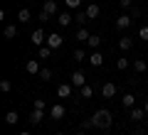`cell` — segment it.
<instances>
[{
    "label": "cell",
    "mask_w": 148,
    "mask_h": 135,
    "mask_svg": "<svg viewBox=\"0 0 148 135\" xmlns=\"http://www.w3.org/2000/svg\"><path fill=\"white\" fill-rule=\"evenodd\" d=\"M64 5H67V10H77L82 5V0H64Z\"/></svg>",
    "instance_id": "29"
},
{
    "label": "cell",
    "mask_w": 148,
    "mask_h": 135,
    "mask_svg": "<svg viewBox=\"0 0 148 135\" xmlns=\"http://www.w3.org/2000/svg\"><path fill=\"white\" fill-rule=\"evenodd\" d=\"M52 52H54V49L47 47V44H45V47H40V59H49V57H52Z\"/></svg>",
    "instance_id": "26"
},
{
    "label": "cell",
    "mask_w": 148,
    "mask_h": 135,
    "mask_svg": "<svg viewBox=\"0 0 148 135\" xmlns=\"http://www.w3.org/2000/svg\"><path fill=\"white\" fill-rule=\"evenodd\" d=\"M69 83H72L74 88H82V86L86 83V74H84V71H74V74H72V81H69Z\"/></svg>",
    "instance_id": "9"
},
{
    "label": "cell",
    "mask_w": 148,
    "mask_h": 135,
    "mask_svg": "<svg viewBox=\"0 0 148 135\" xmlns=\"http://www.w3.org/2000/svg\"><path fill=\"white\" fill-rule=\"evenodd\" d=\"M37 20H40V22H49V20H52V15H49V12H40V17H37Z\"/></svg>",
    "instance_id": "35"
},
{
    "label": "cell",
    "mask_w": 148,
    "mask_h": 135,
    "mask_svg": "<svg viewBox=\"0 0 148 135\" xmlns=\"http://www.w3.org/2000/svg\"><path fill=\"white\" fill-rule=\"evenodd\" d=\"M128 15H131V17H141V7H136V5H133L131 10H128Z\"/></svg>",
    "instance_id": "36"
},
{
    "label": "cell",
    "mask_w": 148,
    "mask_h": 135,
    "mask_svg": "<svg viewBox=\"0 0 148 135\" xmlns=\"http://www.w3.org/2000/svg\"><path fill=\"white\" fill-rule=\"evenodd\" d=\"M89 64H91V66H101V64H104V54L96 52V49H91V54H89Z\"/></svg>",
    "instance_id": "13"
},
{
    "label": "cell",
    "mask_w": 148,
    "mask_h": 135,
    "mask_svg": "<svg viewBox=\"0 0 148 135\" xmlns=\"http://www.w3.org/2000/svg\"><path fill=\"white\" fill-rule=\"evenodd\" d=\"M128 66H131V62H128L126 57H121V59H116V69H119V71H126Z\"/></svg>",
    "instance_id": "24"
},
{
    "label": "cell",
    "mask_w": 148,
    "mask_h": 135,
    "mask_svg": "<svg viewBox=\"0 0 148 135\" xmlns=\"http://www.w3.org/2000/svg\"><path fill=\"white\" fill-rule=\"evenodd\" d=\"M30 39H32L35 47H45V44H47V35H45L42 30H35V32L30 35Z\"/></svg>",
    "instance_id": "4"
},
{
    "label": "cell",
    "mask_w": 148,
    "mask_h": 135,
    "mask_svg": "<svg viewBox=\"0 0 148 135\" xmlns=\"http://www.w3.org/2000/svg\"><path fill=\"white\" fill-rule=\"evenodd\" d=\"M74 20H77V22H82V25H84V22H89V17H86V10L77 12V15H74Z\"/></svg>",
    "instance_id": "30"
},
{
    "label": "cell",
    "mask_w": 148,
    "mask_h": 135,
    "mask_svg": "<svg viewBox=\"0 0 148 135\" xmlns=\"http://www.w3.org/2000/svg\"><path fill=\"white\" fill-rule=\"evenodd\" d=\"M57 25L59 27H69V25H72V12H69V10L59 12V15H57Z\"/></svg>",
    "instance_id": "11"
},
{
    "label": "cell",
    "mask_w": 148,
    "mask_h": 135,
    "mask_svg": "<svg viewBox=\"0 0 148 135\" xmlns=\"http://www.w3.org/2000/svg\"><path fill=\"white\" fill-rule=\"evenodd\" d=\"M40 79H42V81H49V79H52V69H42V71H40Z\"/></svg>",
    "instance_id": "33"
},
{
    "label": "cell",
    "mask_w": 148,
    "mask_h": 135,
    "mask_svg": "<svg viewBox=\"0 0 148 135\" xmlns=\"http://www.w3.org/2000/svg\"><path fill=\"white\" fill-rule=\"evenodd\" d=\"M143 108H146V113H148V98H146V103H143Z\"/></svg>",
    "instance_id": "38"
},
{
    "label": "cell",
    "mask_w": 148,
    "mask_h": 135,
    "mask_svg": "<svg viewBox=\"0 0 148 135\" xmlns=\"http://www.w3.org/2000/svg\"><path fill=\"white\" fill-rule=\"evenodd\" d=\"M54 135H64V133H54Z\"/></svg>",
    "instance_id": "40"
},
{
    "label": "cell",
    "mask_w": 148,
    "mask_h": 135,
    "mask_svg": "<svg viewBox=\"0 0 148 135\" xmlns=\"http://www.w3.org/2000/svg\"><path fill=\"white\" fill-rule=\"evenodd\" d=\"M42 118H45V111H40V108H32V113H30V123H32V125L42 123Z\"/></svg>",
    "instance_id": "15"
},
{
    "label": "cell",
    "mask_w": 148,
    "mask_h": 135,
    "mask_svg": "<svg viewBox=\"0 0 148 135\" xmlns=\"http://www.w3.org/2000/svg\"><path fill=\"white\" fill-rule=\"evenodd\" d=\"M116 94H119V86L114 81H106L104 86H101V96H104V98H114Z\"/></svg>",
    "instance_id": "2"
},
{
    "label": "cell",
    "mask_w": 148,
    "mask_h": 135,
    "mask_svg": "<svg viewBox=\"0 0 148 135\" xmlns=\"http://www.w3.org/2000/svg\"><path fill=\"white\" fill-rule=\"evenodd\" d=\"M30 20H32V12L27 10V7H22V10L17 12V22H22V25H27Z\"/></svg>",
    "instance_id": "17"
},
{
    "label": "cell",
    "mask_w": 148,
    "mask_h": 135,
    "mask_svg": "<svg viewBox=\"0 0 148 135\" xmlns=\"http://www.w3.org/2000/svg\"><path fill=\"white\" fill-rule=\"evenodd\" d=\"M91 118H94V125H96L99 130H109L111 125H114V113H111V111H106V108H99Z\"/></svg>",
    "instance_id": "1"
},
{
    "label": "cell",
    "mask_w": 148,
    "mask_h": 135,
    "mask_svg": "<svg viewBox=\"0 0 148 135\" xmlns=\"http://www.w3.org/2000/svg\"><path fill=\"white\" fill-rule=\"evenodd\" d=\"M20 135H30V133H20Z\"/></svg>",
    "instance_id": "41"
},
{
    "label": "cell",
    "mask_w": 148,
    "mask_h": 135,
    "mask_svg": "<svg viewBox=\"0 0 148 135\" xmlns=\"http://www.w3.org/2000/svg\"><path fill=\"white\" fill-rule=\"evenodd\" d=\"M17 120H20V115H17V111H8V113H5V123H8V125H15Z\"/></svg>",
    "instance_id": "23"
},
{
    "label": "cell",
    "mask_w": 148,
    "mask_h": 135,
    "mask_svg": "<svg viewBox=\"0 0 148 135\" xmlns=\"http://www.w3.org/2000/svg\"><path fill=\"white\" fill-rule=\"evenodd\" d=\"M131 25H133V17L128 15V12H123V15L116 17V27H119V30H128Z\"/></svg>",
    "instance_id": "5"
},
{
    "label": "cell",
    "mask_w": 148,
    "mask_h": 135,
    "mask_svg": "<svg viewBox=\"0 0 148 135\" xmlns=\"http://www.w3.org/2000/svg\"><path fill=\"white\" fill-rule=\"evenodd\" d=\"M64 115H67L64 106H62V103H52V108H49V118H54V120H64Z\"/></svg>",
    "instance_id": "3"
},
{
    "label": "cell",
    "mask_w": 148,
    "mask_h": 135,
    "mask_svg": "<svg viewBox=\"0 0 148 135\" xmlns=\"http://www.w3.org/2000/svg\"><path fill=\"white\" fill-rule=\"evenodd\" d=\"M133 71H136V74H143V71H148V64L143 62V59H133Z\"/></svg>",
    "instance_id": "18"
},
{
    "label": "cell",
    "mask_w": 148,
    "mask_h": 135,
    "mask_svg": "<svg viewBox=\"0 0 148 135\" xmlns=\"http://www.w3.org/2000/svg\"><path fill=\"white\" fill-rule=\"evenodd\" d=\"M146 115H148L146 108H131V120H133V123H141Z\"/></svg>",
    "instance_id": "14"
},
{
    "label": "cell",
    "mask_w": 148,
    "mask_h": 135,
    "mask_svg": "<svg viewBox=\"0 0 148 135\" xmlns=\"http://www.w3.org/2000/svg\"><path fill=\"white\" fill-rule=\"evenodd\" d=\"M72 83H59V86H57V96H59V98H69V96H72Z\"/></svg>",
    "instance_id": "12"
},
{
    "label": "cell",
    "mask_w": 148,
    "mask_h": 135,
    "mask_svg": "<svg viewBox=\"0 0 148 135\" xmlns=\"http://www.w3.org/2000/svg\"><path fill=\"white\" fill-rule=\"evenodd\" d=\"M138 39H143V42H148V25H143L141 30H138Z\"/></svg>",
    "instance_id": "32"
},
{
    "label": "cell",
    "mask_w": 148,
    "mask_h": 135,
    "mask_svg": "<svg viewBox=\"0 0 148 135\" xmlns=\"http://www.w3.org/2000/svg\"><path fill=\"white\" fill-rule=\"evenodd\" d=\"M25 71H27V74H32V76H40L42 66H40V62H37V59H27V64H25Z\"/></svg>",
    "instance_id": "6"
},
{
    "label": "cell",
    "mask_w": 148,
    "mask_h": 135,
    "mask_svg": "<svg viewBox=\"0 0 148 135\" xmlns=\"http://www.w3.org/2000/svg\"><path fill=\"white\" fill-rule=\"evenodd\" d=\"M42 10H45V12H49L52 17H57V15H59V5H57V0H45V3H42Z\"/></svg>",
    "instance_id": "7"
},
{
    "label": "cell",
    "mask_w": 148,
    "mask_h": 135,
    "mask_svg": "<svg viewBox=\"0 0 148 135\" xmlns=\"http://www.w3.org/2000/svg\"><path fill=\"white\" fill-rule=\"evenodd\" d=\"M89 30H84V27H82V30H77V35H74V39L77 42H89Z\"/></svg>",
    "instance_id": "21"
},
{
    "label": "cell",
    "mask_w": 148,
    "mask_h": 135,
    "mask_svg": "<svg viewBox=\"0 0 148 135\" xmlns=\"http://www.w3.org/2000/svg\"><path fill=\"white\" fill-rule=\"evenodd\" d=\"M0 91H3V94H10L12 91V81L10 79H3V81H0Z\"/></svg>",
    "instance_id": "25"
},
{
    "label": "cell",
    "mask_w": 148,
    "mask_h": 135,
    "mask_svg": "<svg viewBox=\"0 0 148 135\" xmlns=\"http://www.w3.org/2000/svg\"><path fill=\"white\" fill-rule=\"evenodd\" d=\"M143 135H148V133H143Z\"/></svg>",
    "instance_id": "42"
},
{
    "label": "cell",
    "mask_w": 148,
    "mask_h": 135,
    "mask_svg": "<svg viewBox=\"0 0 148 135\" xmlns=\"http://www.w3.org/2000/svg\"><path fill=\"white\" fill-rule=\"evenodd\" d=\"M77 135H86V133H84V130H79V133H77Z\"/></svg>",
    "instance_id": "39"
},
{
    "label": "cell",
    "mask_w": 148,
    "mask_h": 135,
    "mask_svg": "<svg viewBox=\"0 0 148 135\" xmlns=\"http://www.w3.org/2000/svg\"><path fill=\"white\" fill-rule=\"evenodd\" d=\"M35 108H40V111L47 108V106H45V98H35Z\"/></svg>",
    "instance_id": "37"
},
{
    "label": "cell",
    "mask_w": 148,
    "mask_h": 135,
    "mask_svg": "<svg viewBox=\"0 0 148 135\" xmlns=\"http://www.w3.org/2000/svg\"><path fill=\"white\" fill-rule=\"evenodd\" d=\"M79 96H82V98H91V96H94V86H89V83H84V86L79 88Z\"/></svg>",
    "instance_id": "20"
},
{
    "label": "cell",
    "mask_w": 148,
    "mask_h": 135,
    "mask_svg": "<svg viewBox=\"0 0 148 135\" xmlns=\"http://www.w3.org/2000/svg\"><path fill=\"white\" fill-rule=\"evenodd\" d=\"M86 44H89L91 49H96V47H99V44H101V37H99V35H91V37H89V42H86Z\"/></svg>",
    "instance_id": "28"
},
{
    "label": "cell",
    "mask_w": 148,
    "mask_h": 135,
    "mask_svg": "<svg viewBox=\"0 0 148 135\" xmlns=\"http://www.w3.org/2000/svg\"><path fill=\"white\" fill-rule=\"evenodd\" d=\"M119 5H121L123 10H131V7H133V0H119Z\"/></svg>",
    "instance_id": "34"
},
{
    "label": "cell",
    "mask_w": 148,
    "mask_h": 135,
    "mask_svg": "<svg viewBox=\"0 0 148 135\" xmlns=\"http://www.w3.org/2000/svg\"><path fill=\"white\" fill-rule=\"evenodd\" d=\"M119 47H121L123 52H128V49L133 47V37H128V35H123L121 39H119Z\"/></svg>",
    "instance_id": "16"
},
{
    "label": "cell",
    "mask_w": 148,
    "mask_h": 135,
    "mask_svg": "<svg viewBox=\"0 0 148 135\" xmlns=\"http://www.w3.org/2000/svg\"><path fill=\"white\" fill-rule=\"evenodd\" d=\"M133 103H136L133 94H123V96H121V106H123V108H133Z\"/></svg>",
    "instance_id": "19"
},
{
    "label": "cell",
    "mask_w": 148,
    "mask_h": 135,
    "mask_svg": "<svg viewBox=\"0 0 148 135\" xmlns=\"http://www.w3.org/2000/svg\"><path fill=\"white\" fill-rule=\"evenodd\" d=\"M91 128H96V125H94V118H86V120H82V130H91Z\"/></svg>",
    "instance_id": "31"
},
{
    "label": "cell",
    "mask_w": 148,
    "mask_h": 135,
    "mask_svg": "<svg viewBox=\"0 0 148 135\" xmlns=\"http://www.w3.org/2000/svg\"><path fill=\"white\" fill-rule=\"evenodd\" d=\"M74 62H89L84 49H74Z\"/></svg>",
    "instance_id": "27"
},
{
    "label": "cell",
    "mask_w": 148,
    "mask_h": 135,
    "mask_svg": "<svg viewBox=\"0 0 148 135\" xmlns=\"http://www.w3.org/2000/svg\"><path fill=\"white\" fill-rule=\"evenodd\" d=\"M3 35H5V39H15V37H17V27L15 25H8L5 30H3Z\"/></svg>",
    "instance_id": "22"
},
{
    "label": "cell",
    "mask_w": 148,
    "mask_h": 135,
    "mask_svg": "<svg viewBox=\"0 0 148 135\" xmlns=\"http://www.w3.org/2000/svg\"><path fill=\"white\" fill-rule=\"evenodd\" d=\"M62 42H64V37H62V35H57V32L47 35V47H52V49H59V47H62Z\"/></svg>",
    "instance_id": "8"
},
{
    "label": "cell",
    "mask_w": 148,
    "mask_h": 135,
    "mask_svg": "<svg viewBox=\"0 0 148 135\" xmlns=\"http://www.w3.org/2000/svg\"><path fill=\"white\" fill-rule=\"evenodd\" d=\"M84 10H86V17H89V20H96V17L101 15V7L96 5V3H89V5H86Z\"/></svg>",
    "instance_id": "10"
}]
</instances>
